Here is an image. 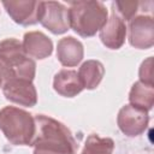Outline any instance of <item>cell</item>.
I'll list each match as a JSON object with an SVG mask.
<instances>
[{
	"label": "cell",
	"mask_w": 154,
	"mask_h": 154,
	"mask_svg": "<svg viewBox=\"0 0 154 154\" xmlns=\"http://www.w3.org/2000/svg\"><path fill=\"white\" fill-rule=\"evenodd\" d=\"M36 134L31 146L34 154H76L78 144L63 123L45 114L35 116Z\"/></svg>",
	"instance_id": "1"
},
{
	"label": "cell",
	"mask_w": 154,
	"mask_h": 154,
	"mask_svg": "<svg viewBox=\"0 0 154 154\" xmlns=\"http://www.w3.org/2000/svg\"><path fill=\"white\" fill-rule=\"evenodd\" d=\"M108 19V11L103 2L95 0L71 1L69 7L70 28L82 37H91Z\"/></svg>",
	"instance_id": "2"
},
{
	"label": "cell",
	"mask_w": 154,
	"mask_h": 154,
	"mask_svg": "<svg viewBox=\"0 0 154 154\" xmlns=\"http://www.w3.org/2000/svg\"><path fill=\"white\" fill-rule=\"evenodd\" d=\"M0 130L13 146H31L35 134V117L14 106L0 109Z\"/></svg>",
	"instance_id": "3"
},
{
	"label": "cell",
	"mask_w": 154,
	"mask_h": 154,
	"mask_svg": "<svg viewBox=\"0 0 154 154\" xmlns=\"http://www.w3.org/2000/svg\"><path fill=\"white\" fill-rule=\"evenodd\" d=\"M0 61L6 67L8 78H23L31 82L35 78L36 64L25 54L17 38L11 37L0 41Z\"/></svg>",
	"instance_id": "4"
},
{
	"label": "cell",
	"mask_w": 154,
	"mask_h": 154,
	"mask_svg": "<svg viewBox=\"0 0 154 154\" xmlns=\"http://www.w3.org/2000/svg\"><path fill=\"white\" fill-rule=\"evenodd\" d=\"M37 22L54 35L70 30L69 8L58 1H38Z\"/></svg>",
	"instance_id": "5"
},
{
	"label": "cell",
	"mask_w": 154,
	"mask_h": 154,
	"mask_svg": "<svg viewBox=\"0 0 154 154\" xmlns=\"http://www.w3.org/2000/svg\"><path fill=\"white\" fill-rule=\"evenodd\" d=\"M117 124L124 135L129 137H136L143 134L148 128L149 116L148 112L128 103L119 109L117 116Z\"/></svg>",
	"instance_id": "6"
},
{
	"label": "cell",
	"mask_w": 154,
	"mask_h": 154,
	"mask_svg": "<svg viewBox=\"0 0 154 154\" xmlns=\"http://www.w3.org/2000/svg\"><path fill=\"white\" fill-rule=\"evenodd\" d=\"M4 96L17 105L32 107L37 103V91L31 81L23 78H8L2 85Z\"/></svg>",
	"instance_id": "7"
},
{
	"label": "cell",
	"mask_w": 154,
	"mask_h": 154,
	"mask_svg": "<svg viewBox=\"0 0 154 154\" xmlns=\"http://www.w3.org/2000/svg\"><path fill=\"white\" fill-rule=\"evenodd\" d=\"M129 43L137 49H148L154 45V20L152 16L140 14L129 23Z\"/></svg>",
	"instance_id": "8"
},
{
	"label": "cell",
	"mask_w": 154,
	"mask_h": 154,
	"mask_svg": "<svg viewBox=\"0 0 154 154\" xmlns=\"http://www.w3.org/2000/svg\"><path fill=\"white\" fill-rule=\"evenodd\" d=\"M2 6L11 19L19 25L29 26L37 23L38 1L36 0L2 1Z\"/></svg>",
	"instance_id": "9"
},
{
	"label": "cell",
	"mask_w": 154,
	"mask_h": 154,
	"mask_svg": "<svg viewBox=\"0 0 154 154\" xmlns=\"http://www.w3.org/2000/svg\"><path fill=\"white\" fill-rule=\"evenodd\" d=\"M100 40L103 46L109 49H119L126 37V25L119 17L116 14H111L105 23V25L100 30Z\"/></svg>",
	"instance_id": "10"
},
{
	"label": "cell",
	"mask_w": 154,
	"mask_h": 154,
	"mask_svg": "<svg viewBox=\"0 0 154 154\" xmlns=\"http://www.w3.org/2000/svg\"><path fill=\"white\" fill-rule=\"evenodd\" d=\"M25 54L35 59H46L53 52L52 40L42 31H29L23 36L22 42Z\"/></svg>",
	"instance_id": "11"
},
{
	"label": "cell",
	"mask_w": 154,
	"mask_h": 154,
	"mask_svg": "<svg viewBox=\"0 0 154 154\" xmlns=\"http://www.w3.org/2000/svg\"><path fill=\"white\" fill-rule=\"evenodd\" d=\"M84 57V48L81 41L73 36H65L58 41L57 58L63 66H77Z\"/></svg>",
	"instance_id": "12"
},
{
	"label": "cell",
	"mask_w": 154,
	"mask_h": 154,
	"mask_svg": "<svg viewBox=\"0 0 154 154\" xmlns=\"http://www.w3.org/2000/svg\"><path fill=\"white\" fill-rule=\"evenodd\" d=\"M53 88L59 95L64 97H75L84 89L77 71L67 69H63L54 75Z\"/></svg>",
	"instance_id": "13"
},
{
	"label": "cell",
	"mask_w": 154,
	"mask_h": 154,
	"mask_svg": "<svg viewBox=\"0 0 154 154\" xmlns=\"http://www.w3.org/2000/svg\"><path fill=\"white\" fill-rule=\"evenodd\" d=\"M77 73L83 88L93 90L101 83L105 75V67L101 61L90 59L81 65Z\"/></svg>",
	"instance_id": "14"
},
{
	"label": "cell",
	"mask_w": 154,
	"mask_h": 154,
	"mask_svg": "<svg viewBox=\"0 0 154 154\" xmlns=\"http://www.w3.org/2000/svg\"><path fill=\"white\" fill-rule=\"evenodd\" d=\"M154 84H146L140 81L135 82L129 93L130 105L149 112L154 105Z\"/></svg>",
	"instance_id": "15"
},
{
	"label": "cell",
	"mask_w": 154,
	"mask_h": 154,
	"mask_svg": "<svg viewBox=\"0 0 154 154\" xmlns=\"http://www.w3.org/2000/svg\"><path fill=\"white\" fill-rule=\"evenodd\" d=\"M114 142L109 137H101L91 134L87 137L82 154H113Z\"/></svg>",
	"instance_id": "16"
},
{
	"label": "cell",
	"mask_w": 154,
	"mask_h": 154,
	"mask_svg": "<svg viewBox=\"0 0 154 154\" xmlns=\"http://www.w3.org/2000/svg\"><path fill=\"white\" fill-rule=\"evenodd\" d=\"M138 1H113L112 13L119 17L123 22H130L138 11Z\"/></svg>",
	"instance_id": "17"
},
{
	"label": "cell",
	"mask_w": 154,
	"mask_h": 154,
	"mask_svg": "<svg viewBox=\"0 0 154 154\" xmlns=\"http://www.w3.org/2000/svg\"><path fill=\"white\" fill-rule=\"evenodd\" d=\"M153 58L148 57L146 60L142 61L140 70H138V77L140 82L146 84H153V67H152Z\"/></svg>",
	"instance_id": "18"
},
{
	"label": "cell",
	"mask_w": 154,
	"mask_h": 154,
	"mask_svg": "<svg viewBox=\"0 0 154 154\" xmlns=\"http://www.w3.org/2000/svg\"><path fill=\"white\" fill-rule=\"evenodd\" d=\"M6 79H8V72H7L6 67L2 65V63L0 61V88H2Z\"/></svg>",
	"instance_id": "19"
}]
</instances>
